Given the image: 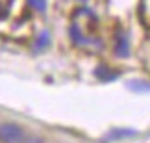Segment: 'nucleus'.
I'll return each instance as SVG.
<instances>
[{"label": "nucleus", "instance_id": "nucleus-1", "mask_svg": "<svg viewBox=\"0 0 150 143\" xmlns=\"http://www.w3.org/2000/svg\"><path fill=\"white\" fill-rule=\"evenodd\" d=\"M26 139L24 128L17 123H0V143H22Z\"/></svg>", "mask_w": 150, "mask_h": 143}, {"label": "nucleus", "instance_id": "nucleus-7", "mask_svg": "<svg viewBox=\"0 0 150 143\" xmlns=\"http://www.w3.org/2000/svg\"><path fill=\"white\" fill-rule=\"evenodd\" d=\"M82 2H85V0H82Z\"/></svg>", "mask_w": 150, "mask_h": 143}, {"label": "nucleus", "instance_id": "nucleus-4", "mask_svg": "<svg viewBox=\"0 0 150 143\" xmlns=\"http://www.w3.org/2000/svg\"><path fill=\"white\" fill-rule=\"evenodd\" d=\"M47 45H48V33H47V32H43V33H41V37L37 39V47H39V48H43V47H47Z\"/></svg>", "mask_w": 150, "mask_h": 143}, {"label": "nucleus", "instance_id": "nucleus-5", "mask_svg": "<svg viewBox=\"0 0 150 143\" xmlns=\"http://www.w3.org/2000/svg\"><path fill=\"white\" fill-rule=\"evenodd\" d=\"M22 143H45V139L39 138V136H26V139Z\"/></svg>", "mask_w": 150, "mask_h": 143}, {"label": "nucleus", "instance_id": "nucleus-6", "mask_svg": "<svg viewBox=\"0 0 150 143\" xmlns=\"http://www.w3.org/2000/svg\"><path fill=\"white\" fill-rule=\"evenodd\" d=\"M71 36H72V39H74L76 43L82 41V36H80V32H78V28H76V26H72V28H71Z\"/></svg>", "mask_w": 150, "mask_h": 143}, {"label": "nucleus", "instance_id": "nucleus-2", "mask_svg": "<svg viewBox=\"0 0 150 143\" xmlns=\"http://www.w3.org/2000/svg\"><path fill=\"white\" fill-rule=\"evenodd\" d=\"M115 52H117L119 56H128V52H130L128 39H126L122 33H119V41H117V47H115Z\"/></svg>", "mask_w": 150, "mask_h": 143}, {"label": "nucleus", "instance_id": "nucleus-3", "mask_svg": "<svg viewBox=\"0 0 150 143\" xmlns=\"http://www.w3.org/2000/svg\"><path fill=\"white\" fill-rule=\"evenodd\" d=\"M30 2V6L33 9H37V11H45V8H47V2L45 0H28Z\"/></svg>", "mask_w": 150, "mask_h": 143}]
</instances>
